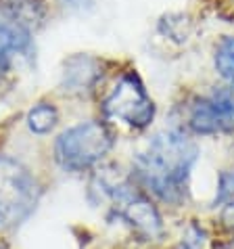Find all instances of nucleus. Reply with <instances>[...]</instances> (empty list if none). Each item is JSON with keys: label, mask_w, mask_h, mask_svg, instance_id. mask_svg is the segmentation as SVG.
<instances>
[{"label": "nucleus", "mask_w": 234, "mask_h": 249, "mask_svg": "<svg viewBox=\"0 0 234 249\" xmlns=\"http://www.w3.org/2000/svg\"><path fill=\"white\" fill-rule=\"evenodd\" d=\"M199 159V147L182 130H161L132 159V180L167 205L188 199L190 174Z\"/></svg>", "instance_id": "f257e3e1"}, {"label": "nucleus", "mask_w": 234, "mask_h": 249, "mask_svg": "<svg viewBox=\"0 0 234 249\" xmlns=\"http://www.w3.org/2000/svg\"><path fill=\"white\" fill-rule=\"evenodd\" d=\"M90 199L94 205H105L109 216L126 224L140 239L155 241L163 237L161 213L140 186L119 170H96L90 182Z\"/></svg>", "instance_id": "f03ea898"}, {"label": "nucleus", "mask_w": 234, "mask_h": 249, "mask_svg": "<svg viewBox=\"0 0 234 249\" xmlns=\"http://www.w3.org/2000/svg\"><path fill=\"white\" fill-rule=\"evenodd\" d=\"M42 197V186L33 172L19 159L0 153V239L17 231Z\"/></svg>", "instance_id": "7ed1b4c3"}, {"label": "nucleus", "mask_w": 234, "mask_h": 249, "mask_svg": "<svg viewBox=\"0 0 234 249\" xmlns=\"http://www.w3.org/2000/svg\"><path fill=\"white\" fill-rule=\"evenodd\" d=\"M115 144L111 128L100 120L82 122L61 132L54 141L52 155L61 170L78 174L99 165Z\"/></svg>", "instance_id": "20e7f679"}, {"label": "nucleus", "mask_w": 234, "mask_h": 249, "mask_svg": "<svg viewBox=\"0 0 234 249\" xmlns=\"http://www.w3.org/2000/svg\"><path fill=\"white\" fill-rule=\"evenodd\" d=\"M107 120L121 122L134 130L147 128L155 117V103L136 73H123L102 101Z\"/></svg>", "instance_id": "39448f33"}, {"label": "nucleus", "mask_w": 234, "mask_h": 249, "mask_svg": "<svg viewBox=\"0 0 234 249\" xmlns=\"http://www.w3.org/2000/svg\"><path fill=\"white\" fill-rule=\"evenodd\" d=\"M186 124L195 134L234 132V86L211 88L190 103Z\"/></svg>", "instance_id": "423d86ee"}, {"label": "nucleus", "mask_w": 234, "mask_h": 249, "mask_svg": "<svg viewBox=\"0 0 234 249\" xmlns=\"http://www.w3.org/2000/svg\"><path fill=\"white\" fill-rule=\"evenodd\" d=\"M32 48V27L0 0V71L9 69L15 57H30Z\"/></svg>", "instance_id": "0eeeda50"}, {"label": "nucleus", "mask_w": 234, "mask_h": 249, "mask_svg": "<svg viewBox=\"0 0 234 249\" xmlns=\"http://www.w3.org/2000/svg\"><path fill=\"white\" fill-rule=\"evenodd\" d=\"M100 80V61L90 54H73L65 61L61 73V88L67 94H86L94 90Z\"/></svg>", "instance_id": "6e6552de"}, {"label": "nucleus", "mask_w": 234, "mask_h": 249, "mask_svg": "<svg viewBox=\"0 0 234 249\" xmlns=\"http://www.w3.org/2000/svg\"><path fill=\"white\" fill-rule=\"evenodd\" d=\"M25 122H27L30 132L38 134V136H44V134H50L54 130V126L59 124V111L52 103L40 101L27 111Z\"/></svg>", "instance_id": "1a4fd4ad"}, {"label": "nucleus", "mask_w": 234, "mask_h": 249, "mask_svg": "<svg viewBox=\"0 0 234 249\" xmlns=\"http://www.w3.org/2000/svg\"><path fill=\"white\" fill-rule=\"evenodd\" d=\"M213 63H216L217 73L234 86V36H226L219 40V44L216 46V54H213Z\"/></svg>", "instance_id": "9d476101"}, {"label": "nucleus", "mask_w": 234, "mask_h": 249, "mask_svg": "<svg viewBox=\"0 0 234 249\" xmlns=\"http://www.w3.org/2000/svg\"><path fill=\"white\" fill-rule=\"evenodd\" d=\"M232 203H234V170H224V172H219V178H217L213 205L226 207Z\"/></svg>", "instance_id": "9b49d317"}, {"label": "nucleus", "mask_w": 234, "mask_h": 249, "mask_svg": "<svg viewBox=\"0 0 234 249\" xmlns=\"http://www.w3.org/2000/svg\"><path fill=\"white\" fill-rule=\"evenodd\" d=\"M222 220H224V222L228 224V226H232V228H234V203H232V205H226V207H224Z\"/></svg>", "instance_id": "f8f14e48"}, {"label": "nucleus", "mask_w": 234, "mask_h": 249, "mask_svg": "<svg viewBox=\"0 0 234 249\" xmlns=\"http://www.w3.org/2000/svg\"><path fill=\"white\" fill-rule=\"evenodd\" d=\"M0 249H9V245L4 243V239H0Z\"/></svg>", "instance_id": "ddd939ff"}, {"label": "nucleus", "mask_w": 234, "mask_h": 249, "mask_svg": "<svg viewBox=\"0 0 234 249\" xmlns=\"http://www.w3.org/2000/svg\"><path fill=\"white\" fill-rule=\"evenodd\" d=\"M0 73H2V71H0Z\"/></svg>", "instance_id": "4468645a"}]
</instances>
